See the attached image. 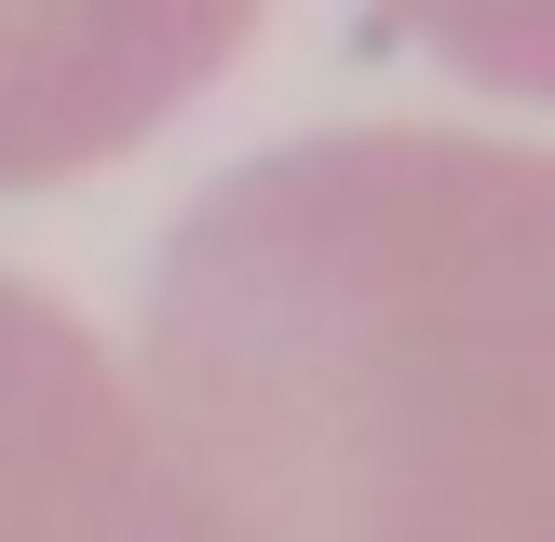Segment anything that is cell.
<instances>
[{"mask_svg": "<svg viewBox=\"0 0 555 542\" xmlns=\"http://www.w3.org/2000/svg\"><path fill=\"white\" fill-rule=\"evenodd\" d=\"M163 542H555V150H258L150 271Z\"/></svg>", "mask_w": 555, "mask_h": 542, "instance_id": "cell-1", "label": "cell"}, {"mask_svg": "<svg viewBox=\"0 0 555 542\" xmlns=\"http://www.w3.org/2000/svg\"><path fill=\"white\" fill-rule=\"evenodd\" d=\"M0 542H163L135 379L27 271H0Z\"/></svg>", "mask_w": 555, "mask_h": 542, "instance_id": "cell-2", "label": "cell"}]
</instances>
